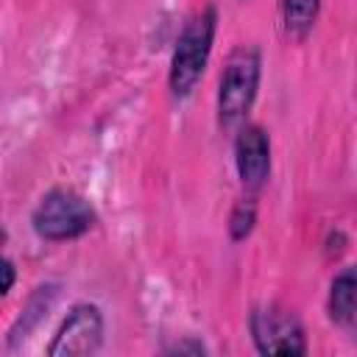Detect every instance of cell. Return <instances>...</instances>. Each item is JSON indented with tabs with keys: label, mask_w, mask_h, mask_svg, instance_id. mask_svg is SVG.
<instances>
[{
	"label": "cell",
	"mask_w": 357,
	"mask_h": 357,
	"mask_svg": "<svg viewBox=\"0 0 357 357\" xmlns=\"http://www.w3.org/2000/svg\"><path fill=\"white\" fill-rule=\"evenodd\" d=\"M215 33H218L215 6H204L181 25L170 53V67H167V89L173 100H187L201 84L206 64L212 59Z\"/></svg>",
	"instance_id": "1"
},
{
	"label": "cell",
	"mask_w": 357,
	"mask_h": 357,
	"mask_svg": "<svg viewBox=\"0 0 357 357\" xmlns=\"http://www.w3.org/2000/svg\"><path fill=\"white\" fill-rule=\"evenodd\" d=\"M248 332L254 340V349L265 357L284 354V357H301L310 351L304 324L298 315L279 304H259L248 315Z\"/></svg>",
	"instance_id": "4"
},
{
	"label": "cell",
	"mask_w": 357,
	"mask_h": 357,
	"mask_svg": "<svg viewBox=\"0 0 357 357\" xmlns=\"http://www.w3.org/2000/svg\"><path fill=\"white\" fill-rule=\"evenodd\" d=\"M98 226V209L73 187H50L31 209V229L45 243H70Z\"/></svg>",
	"instance_id": "3"
},
{
	"label": "cell",
	"mask_w": 357,
	"mask_h": 357,
	"mask_svg": "<svg viewBox=\"0 0 357 357\" xmlns=\"http://www.w3.org/2000/svg\"><path fill=\"white\" fill-rule=\"evenodd\" d=\"M257 215H259V206H257V195H243L234 206H231V212H229V223H226V229H229V240L231 243H243V240H248L251 237V231L257 229Z\"/></svg>",
	"instance_id": "9"
},
{
	"label": "cell",
	"mask_w": 357,
	"mask_h": 357,
	"mask_svg": "<svg viewBox=\"0 0 357 357\" xmlns=\"http://www.w3.org/2000/svg\"><path fill=\"white\" fill-rule=\"evenodd\" d=\"M321 14V0H279L282 31L293 42H304Z\"/></svg>",
	"instance_id": "8"
},
{
	"label": "cell",
	"mask_w": 357,
	"mask_h": 357,
	"mask_svg": "<svg viewBox=\"0 0 357 357\" xmlns=\"http://www.w3.org/2000/svg\"><path fill=\"white\" fill-rule=\"evenodd\" d=\"M234 170L245 192L257 195L271 178V137L257 123L234 128Z\"/></svg>",
	"instance_id": "6"
},
{
	"label": "cell",
	"mask_w": 357,
	"mask_h": 357,
	"mask_svg": "<svg viewBox=\"0 0 357 357\" xmlns=\"http://www.w3.org/2000/svg\"><path fill=\"white\" fill-rule=\"evenodd\" d=\"M326 312L329 321L346 332L354 329L357 324V273L351 265L337 271L329 282V296H326Z\"/></svg>",
	"instance_id": "7"
},
{
	"label": "cell",
	"mask_w": 357,
	"mask_h": 357,
	"mask_svg": "<svg viewBox=\"0 0 357 357\" xmlns=\"http://www.w3.org/2000/svg\"><path fill=\"white\" fill-rule=\"evenodd\" d=\"M6 245H8V231L0 226V298L8 296L14 290V284H17V265L8 257Z\"/></svg>",
	"instance_id": "10"
},
{
	"label": "cell",
	"mask_w": 357,
	"mask_h": 357,
	"mask_svg": "<svg viewBox=\"0 0 357 357\" xmlns=\"http://www.w3.org/2000/svg\"><path fill=\"white\" fill-rule=\"evenodd\" d=\"M103 335H106L103 310L92 301H78L59 321V326L53 332V340L47 343V354L50 357L95 354L103 346Z\"/></svg>",
	"instance_id": "5"
},
{
	"label": "cell",
	"mask_w": 357,
	"mask_h": 357,
	"mask_svg": "<svg viewBox=\"0 0 357 357\" xmlns=\"http://www.w3.org/2000/svg\"><path fill=\"white\" fill-rule=\"evenodd\" d=\"M165 351L167 354H192V357H198V354H206V346L198 337H184V340H176L173 346H167Z\"/></svg>",
	"instance_id": "11"
},
{
	"label": "cell",
	"mask_w": 357,
	"mask_h": 357,
	"mask_svg": "<svg viewBox=\"0 0 357 357\" xmlns=\"http://www.w3.org/2000/svg\"><path fill=\"white\" fill-rule=\"evenodd\" d=\"M259 81H262V53L257 45H237L220 73L218 81V95H215V114L218 126L223 131L240 128L259 95Z\"/></svg>",
	"instance_id": "2"
}]
</instances>
